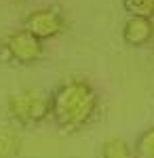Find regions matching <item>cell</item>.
<instances>
[{
	"label": "cell",
	"mask_w": 154,
	"mask_h": 158,
	"mask_svg": "<svg viewBox=\"0 0 154 158\" xmlns=\"http://www.w3.org/2000/svg\"><path fill=\"white\" fill-rule=\"evenodd\" d=\"M99 97L87 80L74 78L61 82L49 95V118L63 133H78L95 118Z\"/></svg>",
	"instance_id": "1"
},
{
	"label": "cell",
	"mask_w": 154,
	"mask_h": 158,
	"mask_svg": "<svg viewBox=\"0 0 154 158\" xmlns=\"http://www.w3.org/2000/svg\"><path fill=\"white\" fill-rule=\"evenodd\" d=\"M6 110L21 127H34L49 118V97L36 89H25L9 97Z\"/></svg>",
	"instance_id": "2"
},
{
	"label": "cell",
	"mask_w": 154,
	"mask_h": 158,
	"mask_svg": "<svg viewBox=\"0 0 154 158\" xmlns=\"http://www.w3.org/2000/svg\"><path fill=\"white\" fill-rule=\"evenodd\" d=\"M42 42L32 36L28 30H15L6 34L2 40V55L11 63L19 65H32L42 57Z\"/></svg>",
	"instance_id": "3"
},
{
	"label": "cell",
	"mask_w": 154,
	"mask_h": 158,
	"mask_svg": "<svg viewBox=\"0 0 154 158\" xmlns=\"http://www.w3.org/2000/svg\"><path fill=\"white\" fill-rule=\"evenodd\" d=\"M63 17L55 9H38L32 11L24 21V30H28L32 36H36L40 42H45L49 38H55L63 30Z\"/></svg>",
	"instance_id": "4"
},
{
	"label": "cell",
	"mask_w": 154,
	"mask_h": 158,
	"mask_svg": "<svg viewBox=\"0 0 154 158\" xmlns=\"http://www.w3.org/2000/svg\"><path fill=\"white\" fill-rule=\"evenodd\" d=\"M154 38V23L146 17H129L122 27V40L129 47H143Z\"/></svg>",
	"instance_id": "5"
},
{
	"label": "cell",
	"mask_w": 154,
	"mask_h": 158,
	"mask_svg": "<svg viewBox=\"0 0 154 158\" xmlns=\"http://www.w3.org/2000/svg\"><path fill=\"white\" fill-rule=\"evenodd\" d=\"M21 152V137L13 129H0V158H15Z\"/></svg>",
	"instance_id": "6"
},
{
	"label": "cell",
	"mask_w": 154,
	"mask_h": 158,
	"mask_svg": "<svg viewBox=\"0 0 154 158\" xmlns=\"http://www.w3.org/2000/svg\"><path fill=\"white\" fill-rule=\"evenodd\" d=\"M99 158H135L133 156V148H129V143L125 139H108L101 143L99 150Z\"/></svg>",
	"instance_id": "7"
},
{
	"label": "cell",
	"mask_w": 154,
	"mask_h": 158,
	"mask_svg": "<svg viewBox=\"0 0 154 158\" xmlns=\"http://www.w3.org/2000/svg\"><path fill=\"white\" fill-rule=\"evenodd\" d=\"M135 158H154V127L146 129L137 135L135 146H133Z\"/></svg>",
	"instance_id": "8"
},
{
	"label": "cell",
	"mask_w": 154,
	"mask_h": 158,
	"mask_svg": "<svg viewBox=\"0 0 154 158\" xmlns=\"http://www.w3.org/2000/svg\"><path fill=\"white\" fill-rule=\"evenodd\" d=\"M122 9L129 17H146L152 19L154 0H122Z\"/></svg>",
	"instance_id": "9"
}]
</instances>
